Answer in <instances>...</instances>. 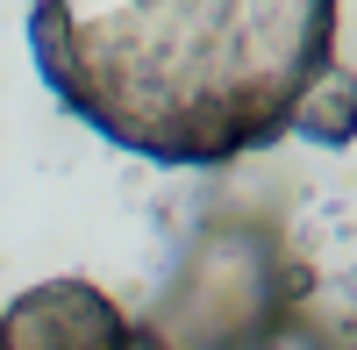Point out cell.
Segmentation results:
<instances>
[{
    "label": "cell",
    "instance_id": "6da1fadb",
    "mask_svg": "<svg viewBox=\"0 0 357 350\" xmlns=\"http://www.w3.org/2000/svg\"><path fill=\"white\" fill-rule=\"evenodd\" d=\"M29 50L79 122L151 165H236L336 65V0H29Z\"/></svg>",
    "mask_w": 357,
    "mask_h": 350
},
{
    "label": "cell",
    "instance_id": "7a4b0ae2",
    "mask_svg": "<svg viewBox=\"0 0 357 350\" xmlns=\"http://www.w3.org/2000/svg\"><path fill=\"white\" fill-rule=\"evenodd\" d=\"M314 272L293 265L279 229L250 215H215L178 257L151 329L172 350H250L286 307H307Z\"/></svg>",
    "mask_w": 357,
    "mask_h": 350
},
{
    "label": "cell",
    "instance_id": "3957f363",
    "mask_svg": "<svg viewBox=\"0 0 357 350\" xmlns=\"http://www.w3.org/2000/svg\"><path fill=\"white\" fill-rule=\"evenodd\" d=\"M129 314L93 279H43L0 307V350H122Z\"/></svg>",
    "mask_w": 357,
    "mask_h": 350
},
{
    "label": "cell",
    "instance_id": "277c9868",
    "mask_svg": "<svg viewBox=\"0 0 357 350\" xmlns=\"http://www.w3.org/2000/svg\"><path fill=\"white\" fill-rule=\"evenodd\" d=\"M286 129L307 136V143H321V151H350V143H357V72L350 65L314 72L301 86V100H293Z\"/></svg>",
    "mask_w": 357,
    "mask_h": 350
},
{
    "label": "cell",
    "instance_id": "5b68a950",
    "mask_svg": "<svg viewBox=\"0 0 357 350\" xmlns=\"http://www.w3.org/2000/svg\"><path fill=\"white\" fill-rule=\"evenodd\" d=\"M250 350H336V336L321 329L307 307H286V314H279V322L264 329V336H257Z\"/></svg>",
    "mask_w": 357,
    "mask_h": 350
},
{
    "label": "cell",
    "instance_id": "8992f818",
    "mask_svg": "<svg viewBox=\"0 0 357 350\" xmlns=\"http://www.w3.org/2000/svg\"><path fill=\"white\" fill-rule=\"evenodd\" d=\"M122 350H172V343H165V336H158V329H151V322H136V329H129V343H122Z\"/></svg>",
    "mask_w": 357,
    "mask_h": 350
}]
</instances>
